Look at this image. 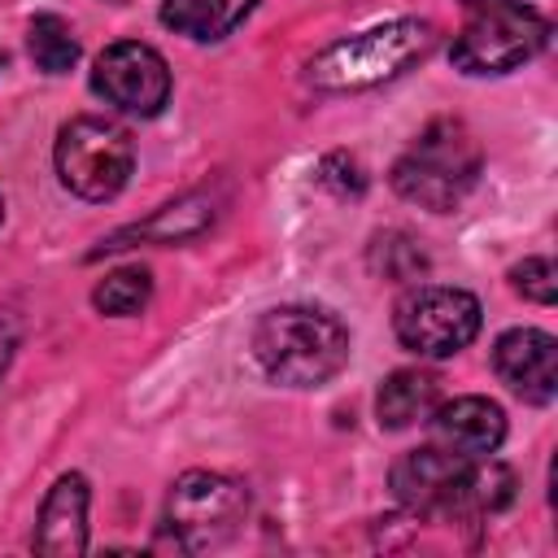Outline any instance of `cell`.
<instances>
[{"mask_svg":"<svg viewBox=\"0 0 558 558\" xmlns=\"http://www.w3.org/2000/svg\"><path fill=\"white\" fill-rule=\"evenodd\" d=\"M510 283H514V292H523V296L536 301V305H554V296H558V270H554L549 257H527V262H519V266L510 270Z\"/></svg>","mask_w":558,"mask_h":558,"instance_id":"ffe728a7","label":"cell"},{"mask_svg":"<svg viewBox=\"0 0 558 558\" xmlns=\"http://www.w3.org/2000/svg\"><path fill=\"white\" fill-rule=\"evenodd\" d=\"M436 405H440V379L427 371H392L375 397L379 427H388V432H405L414 423H427Z\"/></svg>","mask_w":558,"mask_h":558,"instance_id":"4fadbf2b","label":"cell"},{"mask_svg":"<svg viewBox=\"0 0 558 558\" xmlns=\"http://www.w3.org/2000/svg\"><path fill=\"white\" fill-rule=\"evenodd\" d=\"M253 357L275 384L318 388L349 362V331L340 318L310 305H279L253 327Z\"/></svg>","mask_w":558,"mask_h":558,"instance_id":"6da1fadb","label":"cell"},{"mask_svg":"<svg viewBox=\"0 0 558 558\" xmlns=\"http://www.w3.org/2000/svg\"><path fill=\"white\" fill-rule=\"evenodd\" d=\"M13 349H17V336H13V327L0 318V375H4V366H9V357H13Z\"/></svg>","mask_w":558,"mask_h":558,"instance_id":"7402d4cb","label":"cell"},{"mask_svg":"<svg viewBox=\"0 0 558 558\" xmlns=\"http://www.w3.org/2000/svg\"><path fill=\"white\" fill-rule=\"evenodd\" d=\"M371 266H375V275H384L392 283H414L427 270V253L405 231H384L371 244Z\"/></svg>","mask_w":558,"mask_h":558,"instance_id":"d6986e66","label":"cell"},{"mask_svg":"<svg viewBox=\"0 0 558 558\" xmlns=\"http://www.w3.org/2000/svg\"><path fill=\"white\" fill-rule=\"evenodd\" d=\"M148 296H153V279H148V270H140V266H122V270H113V275H105V279L96 283L92 305H96L100 314L131 318V314H140V310L148 305Z\"/></svg>","mask_w":558,"mask_h":558,"instance_id":"ac0fdd59","label":"cell"},{"mask_svg":"<svg viewBox=\"0 0 558 558\" xmlns=\"http://www.w3.org/2000/svg\"><path fill=\"white\" fill-rule=\"evenodd\" d=\"M0 61H4V57H0Z\"/></svg>","mask_w":558,"mask_h":558,"instance_id":"d4e9b609","label":"cell"},{"mask_svg":"<svg viewBox=\"0 0 558 558\" xmlns=\"http://www.w3.org/2000/svg\"><path fill=\"white\" fill-rule=\"evenodd\" d=\"M31 57H35V65H39L44 74H65V70H74V61H78V39H74L70 22L57 17V13L31 17Z\"/></svg>","mask_w":558,"mask_h":558,"instance_id":"e0dca14e","label":"cell"},{"mask_svg":"<svg viewBox=\"0 0 558 558\" xmlns=\"http://www.w3.org/2000/svg\"><path fill=\"white\" fill-rule=\"evenodd\" d=\"M87 549V480L61 475L39 506L35 523V554L44 558H74Z\"/></svg>","mask_w":558,"mask_h":558,"instance_id":"7c38bea8","label":"cell"},{"mask_svg":"<svg viewBox=\"0 0 558 558\" xmlns=\"http://www.w3.org/2000/svg\"><path fill=\"white\" fill-rule=\"evenodd\" d=\"M432 432L458 458H488L506 440V414L488 397H458L432 410Z\"/></svg>","mask_w":558,"mask_h":558,"instance_id":"8fae6325","label":"cell"},{"mask_svg":"<svg viewBox=\"0 0 558 558\" xmlns=\"http://www.w3.org/2000/svg\"><path fill=\"white\" fill-rule=\"evenodd\" d=\"M493 366L532 405H549L558 392V340L541 327H514L493 344Z\"/></svg>","mask_w":558,"mask_h":558,"instance_id":"30bf717a","label":"cell"},{"mask_svg":"<svg viewBox=\"0 0 558 558\" xmlns=\"http://www.w3.org/2000/svg\"><path fill=\"white\" fill-rule=\"evenodd\" d=\"M92 87H96V96H105V105L135 113V118H153L170 100V70L157 48H148L140 39H122L96 57Z\"/></svg>","mask_w":558,"mask_h":558,"instance_id":"ba28073f","label":"cell"},{"mask_svg":"<svg viewBox=\"0 0 558 558\" xmlns=\"http://www.w3.org/2000/svg\"><path fill=\"white\" fill-rule=\"evenodd\" d=\"M257 0H166L161 4V22L174 31V35H187V39H222L231 35L248 13H253Z\"/></svg>","mask_w":558,"mask_h":558,"instance_id":"5bb4252c","label":"cell"},{"mask_svg":"<svg viewBox=\"0 0 558 558\" xmlns=\"http://www.w3.org/2000/svg\"><path fill=\"white\" fill-rule=\"evenodd\" d=\"M336 196H362V187H366V174H362V166L353 161V157H344V153H331L327 161H323V174H318Z\"/></svg>","mask_w":558,"mask_h":558,"instance_id":"44dd1931","label":"cell"},{"mask_svg":"<svg viewBox=\"0 0 558 558\" xmlns=\"http://www.w3.org/2000/svg\"><path fill=\"white\" fill-rule=\"evenodd\" d=\"M392 331L418 357H453L480 336V301L462 288L418 283L397 301Z\"/></svg>","mask_w":558,"mask_h":558,"instance_id":"52a82bcc","label":"cell"},{"mask_svg":"<svg viewBox=\"0 0 558 558\" xmlns=\"http://www.w3.org/2000/svg\"><path fill=\"white\" fill-rule=\"evenodd\" d=\"M214 196H205V192H192V196H183V201H174V205H166L157 218H148L144 227H131V231H122V235H113L100 253H109V248H118L122 240H161V244H179V240H192V235H201L209 222H214Z\"/></svg>","mask_w":558,"mask_h":558,"instance_id":"9a60e30c","label":"cell"},{"mask_svg":"<svg viewBox=\"0 0 558 558\" xmlns=\"http://www.w3.org/2000/svg\"><path fill=\"white\" fill-rule=\"evenodd\" d=\"M475 458H458L445 445L410 449L392 462V493L414 514H462V480Z\"/></svg>","mask_w":558,"mask_h":558,"instance_id":"9c48e42d","label":"cell"},{"mask_svg":"<svg viewBox=\"0 0 558 558\" xmlns=\"http://www.w3.org/2000/svg\"><path fill=\"white\" fill-rule=\"evenodd\" d=\"M475 179H480V144L453 118H436L392 166L397 196L432 214H449L453 205H462Z\"/></svg>","mask_w":558,"mask_h":558,"instance_id":"3957f363","label":"cell"},{"mask_svg":"<svg viewBox=\"0 0 558 558\" xmlns=\"http://www.w3.org/2000/svg\"><path fill=\"white\" fill-rule=\"evenodd\" d=\"M135 166V144L122 126L105 118H74L57 135V174L83 201H109L126 187Z\"/></svg>","mask_w":558,"mask_h":558,"instance_id":"8992f818","label":"cell"},{"mask_svg":"<svg viewBox=\"0 0 558 558\" xmlns=\"http://www.w3.org/2000/svg\"><path fill=\"white\" fill-rule=\"evenodd\" d=\"M109 4H126V0H109Z\"/></svg>","mask_w":558,"mask_h":558,"instance_id":"603a6c76","label":"cell"},{"mask_svg":"<svg viewBox=\"0 0 558 558\" xmlns=\"http://www.w3.org/2000/svg\"><path fill=\"white\" fill-rule=\"evenodd\" d=\"M432 44H436V31L427 22L401 17V22L336 39L331 48H323L310 61L305 74L318 92H362V87H379V83L405 74L414 61H423L432 52Z\"/></svg>","mask_w":558,"mask_h":558,"instance_id":"7a4b0ae2","label":"cell"},{"mask_svg":"<svg viewBox=\"0 0 558 558\" xmlns=\"http://www.w3.org/2000/svg\"><path fill=\"white\" fill-rule=\"evenodd\" d=\"M549 39V22L523 0H462V31L449 48L462 74H506L532 61Z\"/></svg>","mask_w":558,"mask_h":558,"instance_id":"277c9868","label":"cell"},{"mask_svg":"<svg viewBox=\"0 0 558 558\" xmlns=\"http://www.w3.org/2000/svg\"><path fill=\"white\" fill-rule=\"evenodd\" d=\"M514 501V471L501 462H471L462 480V514H497Z\"/></svg>","mask_w":558,"mask_h":558,"instance_id":"2e32d148","label":"cell"},{"mask_svg":"<svg viewBox=\"0 0 558 558\" xmlns=\"http://www.w3.org/2000/svg\"><path fill=\"white\" fill-rule=\"evenodd\" d=\"M0 218H4V201H0Z\"/></svg>","mask_w":558,"mask_h":558,"instance_id":"cb8c5ba5","label":"cell"},{"mask_svg":"<svg viewBox=\"0 0 558 558\" xmlns=\"http://www.w3.org/2000/svg\"><path fill=\"white\" fill-rule=\"evenodd\" d=\"M248 514V488L218 471H187L166 497V536L183 554L218 549Z\"/></svg>","mask_w":558,"mask_h":558,"instance_id":"5b68a950","label":"cell"}]
</instances>
